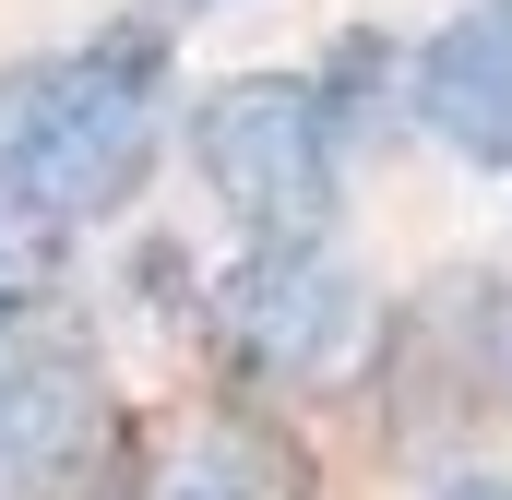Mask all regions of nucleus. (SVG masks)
Returning <instances> with one entry per match:
<instances>
[{
    "mask_svg": "<svg viewBox=\"0 0 512 500\" xmlns=\"http://www.w3.org/2000/svg\"><path fill=\"white\" fill-rule=\"evenodd\" d=\"M215 334L274 381H334L370 334V286L322 239H251V262L215 286Z\"/></svg>",
    "mask_w": 512,
    "mask_h": 500,
    "instance_id": "obj_5",
    "label": "nucleus"
},
{
    "mask_svg": "<svg viewBox=\"0 0 512 500\" xmlns=\"http://www.w3.org/2000/svg\"><path fill=\"white\" fill-rule=\"evenodd\" d=\"M441 500H512V477H453Z\"/></svg>",
    "mask_w": 512,
    "mask_h": 500,
    "instance_id": "obj_7",
    "label": "nucleus"
},
{
    "mask_svg": "<svg viewBox=\"0 0 512 500\" xmlns=\"http://www.w3.org/2000/svg\"><path fill=\"white\" fill-rule=\"evenodd\" d=\"M191 167L239 239H322L346 191V120L310 72H239L191 108Z\"/></svg>",
    "mask_w": 512,
    "mask_h": 500,
    "instance_id": "obj_2",
    "label": "nucleus"
},
{
    "mask_svg": "<svg viewBox=\"0 0 512 500\" xmlns=\"http://www.w3.org/2000/svg\"><path fill=\"white\" fill-rule=\"evenodd\" d=\"M108 370L96 346L0 286V500H72L108 465Z\"/></svg>",
    "mask_w": 512,
    "mask_h": 500,
    "instance_id": "obj_3",
    "label": "nucleus"
},
{
    "mask_svg": "<svg viewBox=\"0 0 512 500\" xmlns=\"http://www.w3.org/2000/svg\"><path fill=\"white\" fill-rule=\"evenodd\" d=\"M108 500H310V453L298 429H274L262 405H155L108 441Z\"/></svg>",
    "mask_w": 512,
    "mask_h": 500,
    "instance_id": "obj_4",
    "label": "nucleus"
},
{
    "mask_svg": "<svg viewBox=\"0 0 512 500\" xmlns=\"http://www.w3.org/2000/svg\"><path fill=\"white\" fill-rule=\"evenodd\" d=\"M405 96H417V120L441 131L465 167H512V0L453 12V24L417 48Z\"/></svg>",
    "mask_w": 512,
    "mask_h": 500,
    "instance_id": "obj_6",
    "label": "nucleus"
},
{
    "mask_svg": "<svg viewBox=\"0 0 512 500\" xmlns=\"http://www.w3.org/2000/svg\"><path fill=\"white\" fill-rule=\"evenodd\" d=\"M167 143V36H84L48 60L0 72V227L12 239H72L108 227L155 179Z\"/></svg>",
    "mask_w": 512,
    "mask_h": 500,
    "instance_id": "obj_1",
    "label": "nucleus"
}]
</instances>
